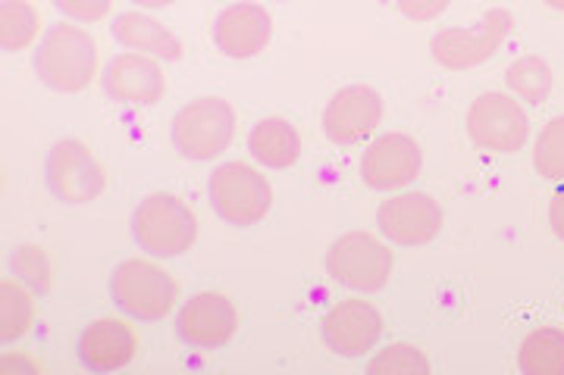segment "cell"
I'll return each mask as SVG.
<instances>
[{
  "mask_svg": "<svg viewBox=\"0 0 564 375\" xmlns=\"http://www.w3.org/2000/svg\"><path fill=\"white\" fill-rule=\"evenodd\" d=\"M545 3H549L552 10H562V13H564V0H545Z\"/></svg>",
  "mask_w": 564,
  "mask_h": 375,
  "instance_id": "31",
  "label": "cell"
},
{
  "mask_svg": "<svg viewBox=\"0 0 564 375\" xmlns=\"http://www.w3.org/2000/svg\"><path fill=\"white\" fill-rule=\"evenodd\" d=\"M110 295L126 317L158 322L176 304V282L148 260H122L110 278Z\"/></svg>",
  "mask_w": 564,
  "mask_h": 375,
  "instance_id": "5",
  "label": "cell"
},
{
  "mask_svg": "<svg viewBox=\"0 0 564 375\" xmlns=\"http://www.w3.org/2000/svg\"><path fill=\"white\" fill-rule=\"evenodd\" d=\"M104 91L113 100H122V103L151 107L163 98L166 79H163V69L154 59L141 57V54H120L104 69Z\"/></svg>",
  "mask_w": 564,
  "mask_h": 375,
  "instance_id": "16",
  "label": "cell"
},
{
  "mask_svg": "<svg viewBox=\"0 0 564 375\" xmlns=\"http://www.w3.org/2000/svg\"><path fill=\"white\" fill-rule=\"evenodd\" d=\"M32 322H35V300L29 297V291H22L17 282H3L0 285V338H3V344L25 335Z\"/></svg>",
  "mask_w": 564,
  "mask_h": 375,
  "instance_id": "23",
  "label": "cell"
},
{
  "mask_svg": "<svg viewBox=\"0 0 564 375\" xmlns=\"http://www.w3.org/2000/svg\"><path fill=\"white\" fill-rule=\"evenodd\" d=\"M41 16L29 0H0V47L7 54L25 51L39 38Z\"/></svg>",
  "mask_w": 564,
  "mask_h": 375,
  "instance_id": "21",
  "label": "cell"
},
{
  "mask_svg": "<svg viewBox=\"0 0 564 375\" xmlns=\"http://www.w3.org/2000/svg\"><path fill=\"white\" fill-rule=\"evenodd\" d=\"M39 79L61 95H79L98 76V44L76 25H54L35 51Z\"/></svg>",
  "mask_w": 564,
  "mask_h": 375,
  "instance_id": "1",
  "label": "cell"
},
{
  "mask_svg": "<svg viewBox=\"0 0 564 375\" xmlns=\"http://www.w3.org/2000/svg\"><path fill=\"white\" fill-rule=\"evenodd\" d=\"M239 329V313L232 300L214 291L185 300L176 317V332L192 348H223Z\"/></svg>",
  "mask_w": 564,
  "mask_h": 375,
  "instance_id": "13",
  "label": "cell"
},
{
  "mask_svg": "<svg viewBox=\"0 0 564 375\" xmlns=\"http://www.w3.org/2000/svg\"><path fill=\"white\" fill-rule=\"evenodd\" d=\"M132 235L151 257H180L198 238V219L173 195H151L132 213Z\"/></svg>",
  "mask_w": 564,
  "mask_h": 375,
  "instance_id": "2",
  "label": "cell"
},
{
  "mask_svg": "<svg viewBox=\"0 0 564 375\" xmlns=\"http://www.w3.org/2000/svg\"><path fill=\"white\" fill-rule=\"evenodd\" d=\"M380 119H383V98L367 85H348L326 103L323 135L333 144L351 147V144H361L367 135H373Z\"/></svg>",
  "mask_w": 564,
  "mask_h": 375,
  "instance_id": "10",
  "label": "cell"
},
{
  "mask_svg": "<svg viewBox=\"0 0 564 375\" xmlns=\"http://www.w3.org/2000/svg\"><path fill=\"white\" fill-rule=\"evenodd\" d=\"M10 269H13L25 285H32L39 295H47V291H51V266H47L44 251L35 247V244H22V247H17L13 257H10Z\"/></svg>",
  "mask_w": 564,
  "mask_h": 375,
  "instance_id": "26",
  "label": "cell"
},
{
  "mask_svg": "<svg viewBox=\"0 0 564 375\" xmlns=\"http://www.w3.org/2000/svg\"><path fill=\"white\" fill-rule=\"evenodd\" d=\"M533 169L549 181H564V117L545 122L533 147Z\"/></svg>",
  "mask_w": 564,
  "mask_h": 375,
  "instance_id": "24",
  "label": "cell"
},
{
  "mask_svg": "<svg viewBox=\"0 0 564 375\" xmlns=\"http://www.w3.org/2000/svg\"><path fill=\"white\" fill-rule=\"evenodd\" d=\"M139 338L120 319H98L79 338V360L91 373H117L132 363Z\"/></svg>",
  "mask_w": 564,
  "mask_h": 375,
  "instance_id": "17",
  "label": "cell"
},
{
  "mask_svg": "<svg viewBox=\"0 0 564 375\" xmlns=\"http://www.w3.org/2000/svg\"><path fill=\"white\" fill-rule=\"evenodd\" d=\"M549 225H552V232L564 241V188L552 198V203H549Z\"/></svg>",
  "mask_w": 564,
  "mask_h": 375,
  "instance_id": "29",
  "label": "cell"
},
{
  "mask_svg": "<svg viewBox=\"0 0 564 375\" xmlns=\"http://www.w3.org/2000/svg\"><path fill=\"white\" fill-rule=\"evenodd\" d=\"M54 7L76 22H101L113 10V0H54Z\"/></svg>",
  "mask_w": 564,
  "mask_h": 375,
  "instance_id": "27",
  "label": "cell"
},
{
  "mask_svg": "<svg viewBox=\"0 0 564 375\" xmlns=\"http://www.w3.org/2000/svg\"><path fill=\"white\" fill-rule=\"evenodd\" d=\"M273 35V20L261 3H232L214 22V44L223 57L251 59Z\"/></svg>",
  "mask_w": 564,
  "mask_h": 375,
  "instance_id": "14",
  "label": "cell"
},
{
  "mask_svg": "<svg viewBox=\"0 0 564 375\" xmlns=\"http://www.w3.org/2000/svg\"><path fill=\"white\" fill-rule=\"evenodd\" d=\"M107 176L82 141H57L47 154V188L63 203H91L101 198Z\"/></svg>",
  "mask_w": 564,
  "mask_h": 375,
  "instance_id": "9",
  "label": "cell"
},
{
  "mask_svg": "<svg viewBox=\"0 0 564 375\" xmlns=\"http://www.w3.org/2000/svg\"><path fill=\"white\" fill-rule=\"evenodd\" d=\"M421 144L408 139L402 132H389L370 141V147L361 157V178L367 188L373 191H395L414 181L421 173Z\"/></svg>",
  "mask_w": 564,
  "mask_h": 375,
  "instance_id": "11",
  "label": "cell"
},
{
  "mask_svg": "<svg viewBox=\"0 0 564 375\" xmlns=\"http://www.w3.org/2000/svg\"><path fill=\"white\" fill-rule=\"evenodd\" d=\"M367 373L370 375H426L430 373V360L417 351V348H411V344H392V348H386L383 354L373 356L370 363H367Z\"/></svg>",
  "mask_w": 564,
  "mask_h": 375,
  "instance_id": "25",
  "label": "cell"
},
{
  "mask_svg": "<svg viewBox=\"0 0 564 375\" xmlns=\"http://www.w3.org/2000/svg\"><path fill=\"white\" fill-rule=\"evenodd\" d=\"M383 335V317L367 300H343L323 317V341L339 356L367 354Z\"/></svg>",
  "mask_w": 564,
  "mask_h": 375,
  "instance_id": "15",
  "label": "cell"
},
{
  "mask_svg": "<svg viewBox=\"0 0 564 375\" xmlns=\"http://www.w3.org/2000/svg\"><path fill=\"white\" fill-rule=\"evenodd\" d=\"M395 3H399L402 16H408L411 22H430L443 16L452 0H395Z\"/></svg>",
  "mask_w": 564,
  "mask_h": 375,
  "instance_id": "28",
  "label": "cell"
},
{
  "mask_svg": "<svg viewBox=\"0 0 564 375\" xmlns=\"http://www.w3.org/2000/svg\"><path fill=\"white\" fill-rule=\"evenodd\" d=\"M518 366L527 375H564V332L536 329L524 338Z\"/></svg>",
  "mask_w": 564,
  "mask_h": 375,
  "instance_id": "20",
  "label": "cell"
},
{
  "mask_svg": "<svg viewBox=\"0 0 564 375\" xmlns=\"http://www.w3.org/2000/svg\"><path fill=\"white\" fill-rule=\"evenodd\" d=\"M377 225L392 244L417 247V244H430L443 232V210L430 195L411 191L383 200L377 210Z\"/></svg>",
  "mask_w": 564,
  "mask_h": 375,
  "instance_id": "12",
  "label": "cell"
},
{
  "mask_svg": "<svg viewBox=\"0 0 564 375\" xmlns=\"http://www.w3.org/2000/svg\"><path fill=\"white\" fill-rule=\"evenodd\" d=\"M467 135L477 147L492 154H514L530 139V119L524 107L508 95H480L467 110Z\"/></svg>",
  "mask_w": 564,
  "mask_h": 375,
  "instance_id": "8",
  "label": "cell"
},
{
  "mask_svg": "<svg viewBox=\"0 0 564 375\" xmlns=\"http://www.w3.org/2000/svg\"><path fill=\"white\" fill-rule=\"evenodd\" d=\"M139 7H148V10H163V7H170V3H176V0H135Z\"/></svg>",
  "mask_w": 564,
  "mask_h": 375,
  "instance_id": "30",
  "label": "cell"
},
{
  "mask_svg": "<svg viewBox=\"0 0 564 375\" xmlns=\"http://www.w3.org/2000/svg\"><path fill=\"white\" fill-rule=\"evenodd\" d=\"M110 32L129 51H144V54H154V57L163 59L182 57V41L144 13H120L110 25Z\"/></svg>",
  "mask_w": 564,
  "mask_h": 375,
  "instance_id": "18",
  "label": "cell"
},
{
  "mask_svg": "<svg viewBox=\"0 0 564 375\" xmlns=\"http://www.w3.org/2000/svg\"><path fill=\"white\" fill-rule=\"evenodd\" d=\"M505 81L514 91V98L530 103H543L552 95V69L543 57L514 59L505 73Z\"/></svg>",
  "mask_w": 564,
  "mask_h": 375,
  "instance_id": "22",
  "label": "cell"
},
{
  "mask_svg": "<svg viewBox=\"0 0 564 375\" xmlns=\"http://www.w3.org/2000/svg\"><path fill=\"white\" fill-rule=\"evenodd\" d=\"M248 151L270 169H289L302 157V139L285 119H261L248 135Z\"/></svg>",
  "mask_w": 564,
  "mask_h": 375,
  "instance_id": "19",
  "label": "cell"
},
{
  "mask_svg": "<svg viewBox=\"0 0 564 375\" xmlns=\"http://www.w3.org/2000/svg\"><path fill=\"white\" fill-rule=\"evenodd\" d=\"M511 29H514L511 13L496 7L474 29H443L430 41V51H433V59L445 69H474L499 54Z\"/></svg>",
  "mask_w": 564,
  "mask_h": 375,
  "instance_id": "7",
  "label": "cell"
},
{
  "mask_svg": "<svg viewBox=\"0 0 564 375\" xmlns=\"http://www.w3.org/2000/svg\"><path fill=\"white\" fill-rule=\"evenodd\" d=\"M326 273L351 291H380L392 276V251L367 232H348L326 251Z\"/></svg>",
  "mask_w": 564,
  "mask_h": 375,
  "instance_id": "6",
  "label": "cell"
},
{
  "mask_svg": "<svg viewBox=\"0 0 564 375\" xmlns=\"http://www.w3.org/2000/svg\"><path fill=\"white\" fill-rule=\"evenodd\" d=\"M236 110L223 98H198L185 103L173 119V144L182 157L214 159L232 144Z\"/></svg>",
  "mask_w": 564,
  "mask_h": 375,
  "instance_id": "4",
  "label": "cell"
},
{
  "mask_svg": "<svg viewBox=\"0 0 564 375\" xmlns=\"http://www.w3.org/2000/svg\"><path fill=\"white\" fill-rule=\"evenodd\" d=\"M207 195L214 203V213L226 219L229 225H239V229L258 225L273 207L270 181L245 163L217 166L210 181H207Z\"/></svg>",
  "mask_w": 564,
  "mask_h": 375,
  "instance_id": "3",
  "label": "cell"
}]
</instances>
